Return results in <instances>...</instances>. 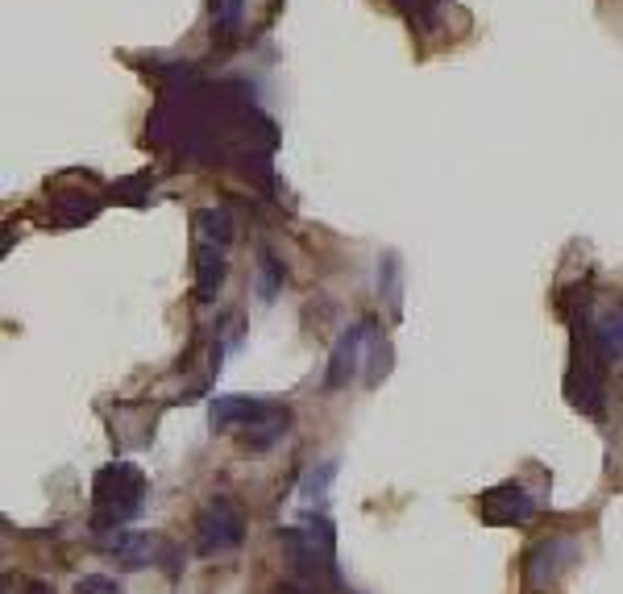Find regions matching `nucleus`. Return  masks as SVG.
Listing matches in <instances>:
<instances>
[{
    "label": "nucleus",
    "instance_id": "obj_16",
    "mask_svg": "<svg viewBox=\"0 0 623 594\" xmlns=\"http://www.w3.org/2000/svg\"><path fill=\"white\" fill-rule=\"evenodd\" d=\"M96 208H100V199L58 196V199H54V220H58V225H84V220H92V216H96Z\"/></svg>",
    "mask_w": 623,
    "mask_h": 594
},
{
    "label": "nucleus",
    "instance_id": "obj_5",
    "mask_svg": "<svg viewBox=\"0 0 623 594\" xmlns=\"http://www.w3.org/2000/svg\"><path fill=\"white\" fill-rule=\"evenodd\" d=\"M370 337H374V321H357L350 328H341V337L333 342V354H329V370H324V391L350 387V378L357 375L362 349L370 345Z\"/></svg>",
    "mask_w": 623,
    "mask_h": 594
},
{
    "label": "nucleus",
    "instance_id": "obj_2",
    "mask_svg": "<svg viewBox=\"0 0 623 594\" xmlns=\"http://www.w3.org/2000/svg\"><path fill=\"white\" fill-rule=\"evenodd\" d=\"M246 540V516L233 504L229 495H213L204 499L196 511V549L200 558H216V553H233Z\"/></svg>",
    "mask_w": 623,
    "mask_h": 594
},
{
    "label": "nucleus",
    "instance_id": "obj_15",
    "mask_svg": "<svg viewBox=\"0 0 623 594\" xmlns=\"http://www.w3.org/2000/svg\"><path fill=\"white\" fill-rule=\"evenodd\" d=\"M333 478H337V457H324L316 466H308L300 478V499L303 504H321L324 495H329V486H333Z\"/></svg>",
    "mask_w": 623,
    "mask_h": 594
},
{
    "label": "nucleus",
    "instance_id": "obj_12",
    "mask_svg": "<svg viewBox=\"0 0 623 594\" xmlns=\"http://www.w3.org/2000/svg\"><path fill=\"white\" fill-rule=\"evenodd\" d=\"M378 300L387 304L391 316L404 312V267H399V253L387 250L378 258Z\"/></svg>",
    "mask_w": 623,
    "mask_h": 594
},
{
    "label": "nucleus",
    "instance_id": "obj_21",
    "mask_svg": "<svg viewBox=\"0 0 623 594\" xmlns=\"http://www.w3.org/2000/svg\"><path fill=\"white\" fill-rule=\"evenodd\" d=\"M428 4H441V0H428Z\"/></svg>",
    "mask_w": 623,
    "mask_h": 594
},
{
    "label": "nucleus",
    "instance_id": "obj_20",
    "mask_svg": "<svg viewBox=\"0 0 623 594\" xmlns=\"http://www.w3.org/2000/svg\"><path fill=\"white\" fill-rule=\"evenodd\" d=\"M25 594H54L51 582H25Z\"/></svg>",
    "mask_w": 623,
    "mask_h": 594
},
{
    "label": "nucleus",
    "instance_id": "obj_14",
    "mask_svg": "<svg viewBox=\"0 0 623 594\" xmlns=\"http://www.w3.org/2000/svg\"><path fill=\"white\" fill-rule=\"evenodd\" d=\"M196 234L204 246H221L229 250L233 241V213L229 208H200L196 213Z\"/></svg>",
    "mask_w": 623,
    "mask_h": 594
},
{
    "label": "nucleus",
    "instance_id": "obj_9",
    "mask_svg": "<svg viewBox=\"0 0 623 594\" xmlns=\"http://www.w3.org/2000/svg\"><path fill=\"white\" fill-rule=\"evenodd\" d=\"M267 408H270V399H258V396H216L213 403H208V424H213V432L246 429L249 420H258Z\"/></svg>",
    "mask_w": 623,
    "mask_h": 594
},
{
    "label": "nucleus",
    "instance_id": "obj_13",
    "mask_svg": "<svg viewBox=\"0 0 623 594\" xmlns=\"http://www.w3.org/2000/svg\"><path fill=\"white\" fill-rule=\"evenodd\" d=\"M287 283V267L275 258V250H258V270H254V295L262 300V304H275L279 300V291Z\"/></svg>",
    "mask_w": 623,
    "mask_h": 594
},
{
    "label": "nucleus",
    "instance_id": "obj_19",
    "mask_svg": "<svg viewBox=\"0 0 623 594\" xmlns=\"http://www.w3.org/2000/svg\"><path fill=\"white\" fill-rule=\"evenodd\" d=\"M270 594H321V591H316L312 582H303V577H291V582H279Z\"/></svg>",
    "mask_w": 623,
    "mask_h": 594
},
{
    "label": "nucleus",
    "instance_id": "obj_8",
    "mask_svg": "<svg viewBox=\"0 0 623 594\" xmlns=\"http://www.w3.org/2000/svg\"><path fill=\"white\" fill-rule=\"evenodd\" d=\"M287 429H291V408H287V403H270L258 420H249L246 429H237V436H241V445H246L249 453H267L283 441Z\"/></svg>",
    "mask_w": 623,
    "mask_h": 594
},
{
    "label": "nucleus",
    "instance_id": "obj_7",
    "mask_svg": "<svg viewBox=\"0 0 623 594\" xmlns=\"http://www.w3.org/2000/svg\"><path fill=\"white\" fill-rule=\"evenodd\" d=\"M167 544L171 540H162L159 532H117V540L108 544V553L112 561L121 565V570H146V565H159L167 558Z\"/></svg>",
    "mask_w": 623,
    "mask_h": 594
},
{
    "label": "nucleus",
    "instance_id": "obj_1",
    "mask_svg": "<svg viewBox=\"0 0 623 594\" xmlns=\"http://www.w3.org/2000/svg\"><path fill=\"white\" fill-rule=\"evenodd\" d=\"M142 466L133 462H112L92 478V532H121L129 520H138L146 507Z\"/></svg>",
    "mask_w": 623,
    "mask_h": 594
},
{
    "label": "nucleus",
    "instance_id": "obj_3",
    "mask_svg": "<svg viewBox=\"0 0 623 594\" xmlns=\"http://www.w3.org/2000/svg\"><path fill=\"white\" fill-rule=\"evenodd\" d=\"M603 366L606 361L599 358V349L590 342L587 324H582V358L573 354V370H570V382H566V391H570L573 408L590 420H603L606 412V387H603Z\"/></svg>",
    "mask_w": 623,
    "mask_h": 594
},
{
    "label": "nucleus",
    "instance_id": "obj_18",
    "mask_svg": "<svg viewBox=\"0 0 623 594\" xmlns=\"http://www.w3.org/2000/svg\"><path fill=\"white\" fill-rule=\"evenodd\" d=\"M75 594H125L121 582L117 577H105V574H84L75 582Z\"/></svg>",
    "mask_w": 623,
    "mask_h": 594
},
{
    "label": "nucleus",
    "instance_id": "obj_11",
    "mask_svg": "<svg viewBox=\"0 0 623 594\" xmlns=\"http://www.w3.org/2000/svg\"><path fill=\"white\" fill-rule=\"evenodd\" d=\"M590 342L599 349V358L606 366H620L623 361V312H603L594 324H587Z\"/></svg>",
    "mask_w": 623,
    "mask_h": 594
},
{
    "label": "nucleus",
    "instance_id": "obj_6",
    "mask_svg": "<svg viewBox=\"0 0 623 594\" xmlns=\"http://www.w3.org/2000/svg\"><path fill=\"white\" fill-rule=\"evenodd\" d=\"M479 511L491 528H524L536 516V499L519 483H503L482 495Z\"/></svg>",
    "mask_w": 623,
    "mask_h": 594
},
{
    "label": "nucleus",
    "instance_id": "obj_10",
    "mask_svg": "<svg viewBox=\"0 0 623 594\" xmlns=\"http://www.w3.org/2000/svg\"><path fill=\"white\" fill-rule=\"evenodd\" d=\"M229 279V262H225V250L221 246H196V300L200 304H213L221 288Z\"/></svg>",
    "mask_w": 623,
    "mask_h": 594
},
{
    "label": "nucleus",
    "instance_id": "obj_17",
    "mask_svg": "<svg viewBox=\"0 0 623 594\" xmlns=\"http://www.w3.org/2000/svg\"><path fill=\"white\" fill-rule=\"evenodd\" d=\"M241 18H246V0H213V21L221 37H233L241 30Z\"/></svg>",
    "mask_w": 623,
    "mask_h": 594
},
{
    "label": "nucleus",
    "instance_id": "obj_4",
    "mask_svg": "<svg viewBox=\"0 0 623 594\" xmlns=\"http://www.w3.org/2000/svg\"><path fill=\"white\" fill-rule=\"evenodd\" d=\"M573 561H578V544H573L570 537L540 540L533 553L524 558V582H528V591H549Z\"/></svg>",
    "mask_w": 623,
    "mask_h": 594
}]
</instances>
